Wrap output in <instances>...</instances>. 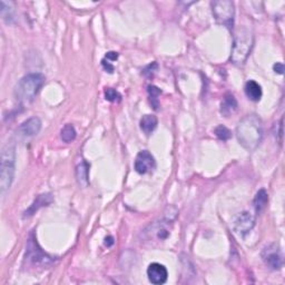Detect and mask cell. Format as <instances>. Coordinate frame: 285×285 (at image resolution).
I'll list each match as a JSON object with an SVG mask.
<instances>
[{"mask_svg":"<svg viewBox=\"0 0 285 285\" xmlns=\"http://www.w3.org/2000/svg\"><path fill=\"white\" fill-rule=\"evenodd\" d=\"M244 91L246 97L250 100H252V102H259L263 95L261 85L255 81L246 82L244 86Z\"/></svg>","mask_w":285,"mask_h":285,"instance_id":"cell-13","label":"cell"},{"mask_svg":"<svg viewBox=\"0 0 285 285\" xmlns=\"http://www.w3.org/2000/svg\"><path fill=\"white\" fill-rule=\"evenodd\" d=\"M147 91H148V96H149V100H150V104H152V106L154 107V110H158L159 107V100L158 97L161 96L162 94V90L159 89L158 87L156 86H153V85H149L147 87Z\"/></svg>","mask_w":285,"mask_h":285,"instance_id":"cell-20","label":"cell"},{"mask_svg":"<svg viewBox=\"0 0 285 285\" xmlns=\"http://www.w3.org/2000/svg\"><path fill=\"white\" fill-rule=\"evenodd\" d=\"M76 178L79 185L87 187L89 184V164L86 161H83L76 167Z\"/></svg>","mask_w":285,"mask_h":285,"instance_id":"cell-14","label":"cell"},{"mask_svg":"<svg viewBox=\"0 0 285 285\" xmlns=\"http://www.w3.org/2000/svg\"><path fill=\"white\" fill-rule=\"evenodd\" d=\"M215 135L221 141H228L229 138L232 137V133H230L228 127L223 126V125H220V126H217L215 128Z\"/></svg>","mask_w":285,"mask_h":285,"instance_id":"cell-22","label":"cell"},{"mask_svg":"<svg viewBox=\"0 0 285 285\" xmlns=\"http://www.w3.org/2000/svg\"><path fill=\"white\" fill-rule=\"evenodd\" d=\"M214 18L220 25L226 28L233 29L234 17H235V6L230 0H216L212 3Z\"/></svg>","mask_w":285,"mask_h":285,"instance_id":"cell-5","label":"cell"},{"mask_svg":"<svg viewBox=\"0 0 285 285\" xmlns=\"http://www.w3.org/2000/svg\"><path fill=\"white\" fill-rule=\"evenodd\" d=\"M26 257L30 259L33 263H47L50 262L52 259L48 257L43 251H41L40 247L38 246L36 242V238L31 235V237L28 240L27 243V254Z\"/></svg>","mask_w":285,"mask_h":285,"instance_id":"cell-11","label":"cell"},{"mask_svg":"<svg viewBox=\"0 0 285 285\" xmlns=\"http://www.w3.org/2000/svg\"><path fill=\"white\" fill-rule=\"evenodd\" d=\"M273 69H274L275 73L282 75L283 71H284V65L282 64V62H276V64L273 66Z\"/></svg>","mask_w":285,"mask_h":285,"instance_id":"cell-24","label":"cell"},{"mask_svg":"<svg viewBox=\"0 0 285 285\" xmlns=\"http://www.w3.org/2000/svg\"><path fill=\"white\" fill-rule=\"evenodd\" d=\"M41 129V120L38 117H31L20 125L17 129V135L22 138H30L36 136Z\"/></svg>","mask_w":285,"mask_h":285,"instance_id":"cell-9","label":"cell"},{"mask_svg":"<svg viewBox=\"0 0 285 285\" xmlns=\"http://www.w3.org/2000/svg\"><path fill=\"white\" fill-rule=\"evenodd\" d=\"M158 68V65L157 62H152V64H149L148 66H146L144 70H142V74H144V76H146L147 78H153L155 73L157 71Z\"/></svg>","mask_w":285,"mask_h":285,"instance_id":"cell-23","label":"cell"},{"mask_svg":"<svg viewBox=\"0 0 285 285\" xmlns=\"http://www.w3.org/2000/svg\"><path fill=\"white\" fill-rule=\"evenodd\" d=\"M157 124H158V120H157V117L155 115H144L142 117L141 123H140L141 129L147 136H149L150 134L156 129Z\"/></svg>","mask_w":285,"mask_h":285,"instance_id":"cell-16","label":"cell"},{"mask_svg":"<svg viewBox=\"0 0 285 285\" xmlns=\"http://www.w3.org/2000/svg\"><path fill=\"white\" fill-rule=\"evenodd\" d=\"M0 6H1L0 11H1L2 19L5 20L6 23H11V20L14 19V8H12V3L0 1Z\"/></svg>","mask_w":285,"mask_h":285,"instance_id":"cell-19","label":"cell"},{"mask_svg":"<svg viewBox=\"0 0 285 285\" xmlns=\"http://www.w3.org/2000/svg\"><path fill=\"white\" fill-rule=\"evenodd\" d=\"M280 137H281V142H282V137H283V118H281V121H280Z\"/></svg>","mask_w":285,"mask_h":285,"instance_id":"cell-26","label":"cell"},{"mask_svg":"<svg viewBox=\"0 0 285 285\" xmlns=\"http://www.w3.org/2000/svg\"><path fill=\"white\" fill-rule=\"evenodd\" d=\"M15 164H16V148L12 144H6L2 147L1 152V166H0V191L5 195L7 191L11 187L15 176Z\"/></svg>","mask_w":285,"mask_h":285,"instance_id":"cell-4","label":"cell"},{"mask_svg":"<svg viewBox=\"0 0 285 285\" xmlns=\"http://www.w3.org/2000/svg\"><path fill=\"white\" fill-rule=\"evenodd\" d=\"M264 263L273 271H280L283 266V255L278 244H270L264 247L262 252Z\"/></svg>","mask_w":285,"mask_h":285,"instance_id":"cell-6","label":"cell"},{"mask_svg":"<svg viewBox=\"0 0 285 285\" xmlns=\"http://www.w3.org/2000/svg\"><path fill=\"white\" fill-rule=\"evenodd\" d=\"M52 202H53V196H52V194H49V193H47V194L39 195L38 198L33 200V203L30 205V207H29L27 211L25 212L24 217L32 216L33 214L38 211L39 208L44 207V206H48L49 204H52Z\"/></svg>","mask_w":285,"mask_h":285,"instance_id":"cell-12","label":"cell"},{"mask_svg":"<svg viewBox=\"0 0 285 285\" xmlns=\"http://www.w3.org/2000/svg\"><path fill=\"white\" fill-rule=\"evenodd\" d=\"M267 202H269V195H267V193L265 190H259L256 195H255L254 200H253V204H254V208L255 211H256L257 214H259L261 212L264 211V208L266 207Z\"/></svg>","mask_w":285,"mask_h":285,"instance_id":"cell-17","label":"cell"},{"mask_svg":"<svg viewBox=\"0 0 285 285\" xmlns=\"http://www.w3.org/2000/svg\"><path fill=\"white\" fill-rule=\"evenodd\" d=\"M134 167H135V171L138 174L145 175L155 170L156 162H155L154 156L148 150H142V152L137 154Z\"/></svg>","mask_w":285,"mask_h":285,"instance_id":"cell-8","label":"cell"},{"mask_svg":"<svg viewBox=\"0 0 285 285\" xmlns=\"http://www.w3.org/2000/svg\"><path fill=\"white\" fill-rule=\"evenodd\" d=\"M45 84V76L39 73L28 74L15 87V97L20 104L31 103Z\"/></svg>","mask_w":285,"mask_h":285,"instance_id":"cell-3","label":"cell"},{"mask_svg":"<svg viewBox=\"0 0 285 285\" xmlns=\"http://www.w3.org/2000/svg\"><path fill=\"white\" fill-rule=\"evenodd\" d=\"M147 276L149 282L155 285L164 284L167 278H169V272L166 267L161 263H152L148 265L147 269Z\"/></svg>","mask_w":285,"mask_h":285,"instance_id":"cell-10","label":"cell"},{"mask_svg":"<svg viewBox=\"0 0 285 285\" xmlns=\"http://www.w3.org/2000/svg\"><path fill=\"white\" fill-rule=\"evenodd\" d=\"M255 225V217L250 212H242L234 217L233 229L237 235L245 236L253 229Z\"/></svg>","mask_w":285,"mask_h":285,"instance_id":"cell-7","label":"cell"},{"mask_svg":"<svg viewBox=\"0 0 285 285\" xmlns=\"http://www.w3.org/2000/svg\"><path fill=\"white\" fill-rule=\"evenodd\" d=\"M105 245H106L107 247H111L112 245H114V237L113 236H107L106 238H105Z\"/></svg>","mask_w":285,"mask_h":285,"instance_id":"cell-25","label":"cell"},{"mask_svg":"<svg viewBox=\"0 0 285 285\" xmlns=\"http://www.w3.org/2000/svg\"><path fill=\"white\" fill-rule=\"evenodd\" d=\"M237 111V102L232 94H226L221 105V113L225 117H229Z\"/></svg>","mask_w":285,"mask_h":285,"instance_id":"cell-15","label":"cell"},{"mask_svg":"<svg viewBox=\"0 0 285 285\" xmlns=\"http://www.w3.org/2000/svg\"><path fill=\"white\" fill-rule=\"evenodd\" d=\"M254 44V36L250 28L238 27L234 31V41L230 54V61L236 66L245 64Z\"/></svg>","mask_w":285,"mask_h":285,"instance_id":"cell-2","label":"cell"},{"mask_svg":"<svg viewBox=\"0 0 285 285\" xmlns=\"http://www.w3.org/2000/svg\"><path fill=\"white\" fill-rule=\"evenodd\" d=\"M235 134L243 148L254 150L262 142L263 121L257 115H247L238 121Z\"/></svg>","mask_w":285,"mask_h":285,"instance_id":"cell-1","label":"cell"},{"mask_svg":"<svg viewBox=\"0 0 285 285\" xmlns=\"http://www.w3.org/2000/svg\"><path fill=\"white\" fill-rule=\"evenodd\" d=\"M76 136H77V132L73 125L70 124H67L65 125L64 127H62L61 132H60V137L62 142H71L76 140Z\"/></svg>","mask_w":285,"mask_h":285,"instance_id":"cell-18","label":"cell"},{"mask_svg":"<svg viewBox=\"0 0 285 285\" xmlns=\"http://www.w3.org/2000/svg\"><path fill=\"white\" fill-rule=\"evenodd\" d=\"M104 95H105V99L111 103L120 102V99H121V95L116 89H114V88H105Z\"/></svg>","mask_w":285,"mask_h":285,"instance_id":"cell-21","label":"cell"}]
</instances>
